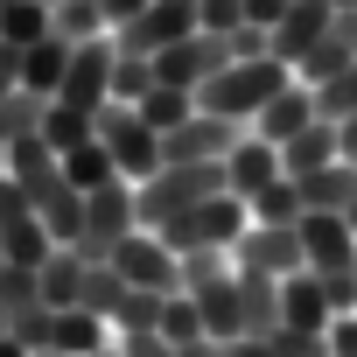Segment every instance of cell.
Wrapping results in <instances>:
<instances>
[{
    "label": "cell",
    "instance_id": "1",
    "mask_svg": "<svg viewBox=\"0 0 357 357\" xmlns=\"http://www.w3.org/2000/svg\"><path fill=\"white\" fill-rule=\"evenodd\" d=\"M294 70L280 63V56H252V63H225L204 91H197V105L204 112H218V119H231V126H252L259 119V105L287 84Z\"/></svg>",
    "mask_w": 357,
    "mask_h": 357
},
{
    "label": "cell",
    "instance_id": "2",
    "mask_svg": "<svg viewBox=\"0 0 357 357\" xmlns=\"http://www.w3.org/2000/svg\"><path fill=\"white\" fill-rule=\"evenodd\" d=\"M105 266H112L133 294H154V301H161V294H183V252H175L154 225H133V231L105 252Z\"/></svg>",
    "mask_w": 357,
    "mask_h": 357
},
{
    "label": "cell",
    "instance_id": "3",
    "mask_svg": "<svg viewBox=\"0 0 357 357\" xmlns=\"http://www.w3.org/2000/svg\"><path fill=\"white\" fill-rule=\"evenodd\" d=\"M245 225H252V211H245V197H231V190H218V197H204V204H190L183 218H168V225H161V238H168L175 252H231V245L245 238Z\"/></svg>",
    "mask_w": 357,
    "mask_h": 357
},
{
    "label": "cell",
    "instance_id": "4",
    "mask_svg": "<svg viewBox=\"0 0 357 357\" xmlns=\"http://www.w3.org/2000/svg\"><path fill=\"white\" fill-rule=\"evenodd\" d=\"M225 190V161H168L161 175H147L140 183V225H168V218H183L190 204L218 197Z\"/></svg>",
    "mask_w": 357,
    "mask_h": 357
},
{
    "label": "cell",
    "instance_id": "5",
    "mask_svg": "<svg viewBox=\"0 0 357 357\" xmlns=\"http://www.w3.org/2000/svg\"><path fill=\"white\" fill-rule=\"evenodd\" d=\"M98 140H105V154L119 161V183H147V175H161L168 168V154H161V133L133 112V105H105L98 112Z\"/></svg>",
    "mask_w": 357,
    "mask_h": 357
},
{
    "label": "cell",
    "instance_id": "6",
    "mask_svg": "<svg viewBox=\"0 0 357 357\" xmlns=\"http://www.w3.org/2000/svg\"><path fill=\"white\" fill-rule=\"evenodd\" d=\"M133 225H140V190H133V183H112V190L84 197V238H77L70 252H84V259L105 266V252H112Z\"/></svg>",
    "mask_w": 357,
    "mask_h": 357
},
{
    "label": "cell",
    "instance_id": "7",
    "mask_svg": "<svg viewBox=\"0 0 357 357\" xmlns=\"http://www.w3.org/2000/svg\"><path fill=\"white\" fill-rule=\"evenodd\" d=\"M231 266L238 273H266V280H287V273H308L301 259V225H245V238L231 245Z\"/></svg>",
    "mask_w": 357,
    "mask_h": 357
},
{
    "label": "cell",
    "instance_id": "8",
    "mask_svg": "<svg viewBox=\"0 0 357 357\" xmlns=\"http://www.w3.org/2000/svg\"><path fill=\"white\" fill-rule=\"evenodd\" d=\"M231 63V43L225 36H183L154 56V84H175V91H204L218 70Z\"/></svg>",
    "mask_w": 357,
    "mask_h": 357
},
{
    "label": "cell",
    "instance_id": "9",
    "mask_svg": "<svg viewBox=\"0 0 357 357\" xmlns=\"http://www.w3.org/2000/svg\"><path fill=\"white\" fill-rule=\"evenodd\" d=\"M301 259L308 273H350L357 266V231L343 211H301Z\"/></svg>",
    "mask_w": 357,
    "mask_h": 357
},
{
    "label": "cell",
    "instance_id": "10",
    "mask_svg": "<svg viewBox=\"0 0 357 357\" xmlns=\"http://www.w3.org/2000/svg\"><path fill=\"white\" fill-rule=\"evenodd\" d=\"M56 98L77 105V112H105V105H112V36L70 50V70H63V91H56Z\"/></svg>",
    "mask_w": 357,
    "mask_h": 357
},
{
    "label": "cell",
    "instance_id": "11",
    "mask_svg": "<svg viewBox=\"0 0 357 357\" xmlns=\"http://www.w3.org/2000/svg\"><path fill=\"white\" fill-rule=\"evenodd\" d=\"M322 119V105H315V84H301V77H287L266 105H259V119L245 126V133H259V140H273V147H287L294 133H308Z\"/></svg>",
    "mask_w": 357,
    "mask_h": 357
},
{
    "label": "cell",
    "instance_id": "12",
    "mask_svg": "<svg viewBox=\"0 0 357 357\" xmlns=\"http://www.w3.org/2000/svg\"><path fill=\"white\" fill-rule=\"evenodd\" d=\"M8 183H15L36 211H43V204H56V197L70 190V183H63V154H56V147H43V140H15V147H8Z\"/></svg>",
    "mask_w": 357,
    "mask_h": 357
},
{
    "label": "cell",
    "instance_id": "13",
    "mask_svg": "<svg viewBox=\"0 0 357 357\" xmlns=\"http://www.w3.org/2000/svg\"><path fill=\"white\" fill-rule=\"evenodd\" d=\"M238 133H245V126H231V119H218V112L197 105L175 133H161V154H168V161H225V154L238 147Z\"/></svg>",
    "mask_w": 357,
    "mask_h": 357
},
{
    "label": "cell",
    "instance_id": "14",
    "mask_svg": "<svg viewBox=\"0 0 357 357\" xmlns=\"http://www.w3.org/2000/svg\"><path fill=\"white\" fill-rule=\"evenodd\" d=\"M280 175H287V168H280V147H273V140H259V133H238V147L225 154V190H231V197H245V204H252L259 190H273Z\"/></svg>",
    "mask_w": 357,
    "mask_h": 357
},
{
    "label": "cell",
    "instance_id": "15",
    "mask_svg": "<svg viewBox=\"0 0 357 357\" xmlns=\"http://www.w3.org/2000/svg\"><path fill=\"white\" fill-rule=\"evenodd\" d=\"M329 22H336L329 0H294V8L280 15V29H273V56H280L287 70H301V56L329 36Z\"/></svg>",
    "mask_w": 357,
    "mask_h": 357
},
{
    "label": "cell",
    "instance_id": "16",
    "mask_svg": "<svg viewBox=\"0 0 357 357\" xmlns=\"http://www.w3.org/2000/svg\"><path fill=\"white\" fill-rule=\"evenodd\" d=\"M105 343H119V329L98 315V308H56V329H50V350H63V357H91V350H105Z\"/></svg>",
    "mask_w": 357,
    "mask_h": 357
},
{
    "label": "cell",
    "instance_id": "17",
    "mask_svg": "<svg viewBox=\"0 0 357 357\" xmlns=\"http://www.w3.org/2000/svg\"><path fill=\"white\" fill-rule=\"evenodd\" d=\"M329 322H336V308H329L322 280L315 273H287L280 280V329H329Z\"/></svg>",
    "mask_w": 357,
    "mask_h": 357
},
{
    "label": "cell",
    "instance_id": "18",
    "mask_svg": "<svg viewBox=\"0 0 357 357\" xmlns=\"http://www.w3.org/2000/svg\"><path fill=\"white\" fill-rule=\"evenodd\" d=\"M329 161H343V133H336L329 119H315L308 133H294V140L280 147V168L294 175V183H301V175H315V168H329Z\"/></svg>",
    "mask_w": 357,
    "mask_h": 357
},
{
    "label": "cell",
    "instance_id": "19",
    "mask_svg": "<svg viewBox=\"0 0 357 357\" xmlns=\"http://www.w3.org/2000/svg\"><path fill=\"white\" fill-rule=\"evenodd\" d=\"M63 70H70V43H63V36H43V43L22 50V91L56 98V91H63Z\"/></svg>",
    "mask_w": 357,
    "mask_h": 357
},
{
    "label": "cell",
    "instance_id": "20",
    "mask_svg": "<svg viewBox=\"0 0 357 357\" xmlns=\"http://www.w3.org/2000/svg\"><path fill=\"white\" fill-rule=\"evenodd\" d=\"M84 273H91V259H84V252H70V245H56V252L36 266L43 301H50V308H77V301H84Z\"/></svg>",
    "mask_w": 357,
    "mask_h": 357
},
{
    "label": "cell",
    "instance_id": "21",
    "mask_svg": "<svg viewBox=\"0 0 357 357\" xmlns=\"http://www.w3.org/2000/svg\"><path fill=\"white\" fill-rule=\"evenodd\" d=\"M238 322H245V336H280V280L238 273Z\"/></svg>",
    "mask_w": 357,
    "mask_h": 357
},
{
    "label": "cell",
    "instance_id": "22",
    "mask_svg": "<svg viewBox=\"0 0 357 357\" xmlns=\"http://www.w3.org/2000/svg\"><path fill=\"white\" fill-rule=\"evenodd\" d=\"M63 183H70L77 197H98V190H112V183H119V161L105 154V140H98V133H91L84 147H70V154H63Z\"/></svg>",
    "mask_w": 357,
    "mask_h": 357
},
{
    "label": "cell",
    "instance_id": "23",
    "mask_svg": "<svg viewBox=\"0 0 357 357\" xmlns=\"http://www.w3.org/2000/svg\"><path fill=\"white\" fill-rule=\"evenodd\" d=\"M301 211H350L357 204V168L350 161H329V168H315V175H301Z\"/></svg>",
    "mask_w": 357,
    "mask_h": 357
},
{
    "label": "cell",
    "instance_id": "24",
    "mask_svg": "<svg viewBox=\"0 0 357 357\" xmlns=\"http://www.w3.org/2000/svg\"><path fill=\"white\" fill-rule=\"evenodd\" d=\"M43 36H56V8H50V0H8V8H0V43L29 50Z\"/></svg>",
    "mask_w": 357,
    "mask_h": 357
},
{
    "label": "cell",
    "instance_id": "25",
    "mask_svg": "<svg viewBox=\"0 0 357 357\" xmlns=\"http://www.w3.org/2000/svg\"><path fill=\"white\" fill-rule=\"evenodd\" d=\"M98 133V112H77V105H63V98H50V112H43V147H56V154H70V147H84Z\"/></svg>",
    "mask_w": 357,
    "mask_h": 357
},
{
    "label": "cell",
    "instance_id": "26",
    "mask_svg": "<svg viewBox=\"0 0 357 357\" xmlns=\"http://www.w3.org/2000/svg\"><path fill=\"white\" fill-rule=\"evenodd\" d=\"M154 329H161L175 350H197V343H211V329H204V308H197L190 294H168V301L154 308Z\"/></svg>",
    "mask_w": 357,
    "mask_h": 357
},
{
    "label": "cell",
    "instance_id": "27",
    "mask_svg": "<svg viewBox=\"0 0 357 357\" xmlns=\"http://www.w3.org/2000/svg\"><path fill=\"white\" fill-rule=\"evenodd\" d=\"M56 36L77 50V43H105L112 29H105V8H98V0H56Z\"/></svg>",
    "mask_w": 357,
    "mask_h": 357
},
{
    "label": "cell",
    "instance_id": "28",
    "mask_svg": "<svg viewBox=\"0 0 357 357\" xmlns=\"http://www.w3.org/2000/svg\"><path fill=\"white\" fill-rule=\"evenodd\" d=\"M133 112H140V119H147L154 133H175V126H183V119L197 112V91H175V84H154V91H147V98H140Z\"/></svg>",
    "mask_w": 357,
    "mask_h": 357
},
{
    "label": "cell",
    "instance_id": "29",
    "mask_svg": "<svg viewBox=\"0 0 357 357\" xmlns=\"http://www.w3.org/2000/svg\"><path fill=\"white\" fill-rule=\"evenodd\" d=\"M147 91H154V56L112 50V105H140Z\"/></svg>",
    "mask_w": 357,
    "mask_h": 357
},
{
    "label": "cell",
    "instance_id": "30",
    "mask_svg": "<svg viewBox=\"0 0 357 357\" xmlns=\"http://www.w3.org/2000/svg\"><path fill=\"white\" fill-rule=\"evenodd\" d=\"M245 211H252L259 225H301V190H294V175H280L273 190H259Z\"/></svg>",
    "mask_w": 357,
    "mask_h": 357
},
{
    "label": "cell",
    "instance_id": "31",
    "mask_svg": "<svg viewBox=\"0 0 357 357\" xmlns=\"http://www.w3.org/2000/svg\"><path fill=\"white\" fill-rule=\"evenodd\" d=\"M43 112H50V98L15 91L8 105H0V133H8V140H36V133H43Z\"/></svg>",
    "mask_w": 357,
    "mask_h": 357
},
{
    "label": "cell",
    "instance_id": "32",
    "mask_svg": "<svg viewBox=\"0 0 357 357\" xmlns=\"http://www.w3.org/2000/svg\"><path fill=\"white\" fill-rule=\"evenodd\" d=\"M43 225H50V238H56V245H77V238H84V197H77V190H63L56 204H43Z\"/></svg>",
    "mask_w": 357,
    "mask_h": 357
},
{
    "label": "cell",
    "instance_id": "33",
    "mask_svg": "<svg viewBox=\"0 0 357 357\" xmlns=\"http://www.w3.org/2000/svg\"><path fill=\"white\" fill-rule=\"evenodd\" d=\"M315 105H322V119H350L357 112V63H343L336 77H322L315 84Z\"/></svg>",
    "mask_w": 357,
    "mask_h": 357
},
{
    "label": "cell",
    "instance_id": "34",
    "mask_svg": "<svg viewBox=\"0 0 357 357\" xmlns=\"http://www.w3.org/2000/svg\"><path fill=\"white\" fill-rule=\"evenodd\" d=\"M197 29H204V36H231V29H245V0H197Z\"/></svg>",
    "mask_w": 357,
    "mask_h": 357
},
{
    "label": "cell",
    "instance_id": "35",
    "mask_svg": "<svg viewBox=\"0 0 357 357\" xmlns=\"http://www.w3.org/2000/svg\"><path fill=\"white\" fill-rule=\"evenodd\" d=\"M273 350L280 357H329V329H280Z\"/></svg>",
    "mask_w": 357,
    "mask_h": 357
},
{
    "label": "cell",
    "instance_id": "36",
    "mask_svg": "<svg viewBox=\"0 0 357 357\" xmlns=\"http://www.w3.org/2000/svg\"><path fill=\"white\" fill-rule=\"evenodd\" d=\"M119 350H126V357H183L161 329H133V336H119Z\"/></svg>",
    "mask_w": 357,
    "mask_h": 357
},
{
    "label": "cell",
    "instance_id": "37",
    "mask_svg": "<svg viewBox=\"0 0 357 357\" xmlns=\"http://www.w3.org/2000/svg\"><path fill=\"white\" fill-rule=\"evenodd\" d=\"M329 357H357V308L329 322Z\"/></svg>",
    "mask_w": 357,
    "mask_h": 357
},
{
    "label": "cell",
    "instance_id": "38",
    "mask_svg": "<svg viewBox=\"0 0 357 357\" xmlns=\"http://www.w3.org/2000/svg\"><path fill=\"white\" fill-rule=\"evenodd\" d=\"M15 91H22V50H15V43H0V105H8Z\"/></svg>",
    "mask_w": 357,
    "mask_h": 357
},
{
    "label": "cell",
    "instance_id": "39",
    "mask_svg": "<svg viewBox=\"0 0 357 357\" xmlns=\"http://www.w3.org/2000/svg\"><path fill=\"white\" fill-rule=\"evenodd\" d=\"M287 8H294V0H245V22H252V29H266V36H273V29H280V15H287Z\"/></svg>",
    "mask_w": 357,
    "mask_h": 357
},
{
    "label": "cell",
    "instance_id": "40",
    "mask_svg": "<svg viewBox=\"0 0 357 357\" xmlns=\"http://www.w3.org/2000/svg\"><path fill=\"white\" fill-rule=\"evenodd\" d=\"M218 357H280V350H273V336H231Z\"/></svg>",
    "mask_w": 357,
    "mask_h": 357
},
{
    "label": "cell",
    "instance_id": "41",
    "mask_svg": "<svg viewBox=\"0 0 357 357\" xmlns=\"http://www.w3.org/2000/svg\"><path fill=\"white\" fill-rule=\"evenodd\" d=\"M98 8H105V29H126V22H140L147 0H98Z\"/></svg>",
    "mask_w": 357,
    "mask_h": 357
},
{
    "label": "cell",
    "instance_id": "42",
    "mask_svg": "<svg viewBox=\"0 0 357 357\" xmlns=\"http://www.w3.org/2000/svg\"><path fill=\"white\" fill-rule=\"evenodd\" d=\"M329 126L343 133V161H357V112H350V119H329Z\"/></svg>",
    "mask_w": 357,
    "mask_h": 357
},
{
    "label": "cell",
    "instance_id": "43",
    "mask_svg": "<svg viewBox=\"0 0 357 357\" xmlns=\"http://www.w3.org/2000/svg\"><path fill=\"white\" fill-rule=\"evenodd\" d=\"M0 357H29V343H15V336H0Z\"/></svg>",
    "mask_w": 357,
    "mask_h": 357
},
{
    "label": "cell",
    "instance_id": "44",
    "mask_svg": "<svg viewBox=\"0 0 357 357\" xmlns=\"http://www.w3.org/2000/svg\"><path fill=\"white\" fill-rule=\"evenodd\" d=\"M8 147H15V140H8V133H0V175H8Z\"/></svg>",
    "mask_w": 357,
    "mask_h": 357
},
{
    "label": "cell",
    "instance_id": "45",
    "mask_svg": "<svg viewBox=\"0 0 357 357\" xmlns=\"http://www.w3.org/2000/svg\"><path fill=\"white\" fill-rule=\"evenodd\" d=\"M91 357H126V350H119V343H105V350H91Z\"/></svg>",
    "mask_w": 357,
    "mask_h": 357
},
{
    "label": "cell",
    "instance_id": "46",
    "mask_svg": "<svg viewBox=\"0 0 357 357\" xmlns=\"http://www.w3.org/2000/svg\"><path fill=\"white\" fill-rule=\"evenodd\" d=\"M29 357H63V350H29Z\"/></svg>",
    "mask_w": 357,
    "mask_h": 357
},
{
    "label": "cell",
    "instance_id": "47",
    "mask_svg": "<svg viewBox=\"0 0 357 357\" xmlns=\"http://www.w3.org/2000/svg\"><path fill=\"white\" fill-rule=\"evenodd\" d=\"M343 218H350V231H357V204H350V211H343Z\"/></svg>",
    "mask_w": 357,
    "mask_h": 357
},
{
    "label": "cell",
    "instance_id": "48",
    "mask_svg": "<svg viewBox=\"0 0 357 357\" xmlns=\"http://www.w3.org/2000/svg\"><path fill=\"white\" fill-rule=\"evenodd\" d=\"M0 336H8V308H0Z\"/></svg>",
    "mask_w": 357,
    "mask_h": 357
},
{
    "label": "cell",
    "instance_id": "49",
    "mask_svg": "<svg viewBox=\"0 0 357 357\" xmlns=\"http://www.w3.org/2000/svg\"><path fill=\"white\" fill-rule=\"evenodd\" d=\"M329 8H357V0H329Z\"/></svg>",
    "mask_w": 357,
    "mask_h": 357
},
{
    "label": "cell",
    "instance_id": "50",
    "mask_svg": "<svg viewBox=\"0 0 357 357\" xmlns=\"http://www.w3.org/2000/svg\"><path fill=\"white\" fill-rule=\"evenodd\" d=\"M0 273H8V252H0Z\"/></svg>",
    "mask_w": 357,
    "mask_h": 357
},
{
    "label": "cell",
    "instance_id": "51",
    "mask_svg": "<svg viewBox=\"0 0 357 357\" xmlns=\"http://www.w3.org/2000/svg\"><path fill=\"white\" fill-rule=\"evenodd\" d=\"M0 8H8V0H0Z\"/></svg>",
    "mask_w": 357,
    "mask_h": 357
},
{
    "label": "cell",
    "instance_id": "52",
    "mask_svg": "<svg viewBox=\"0 0 357 357\" xmlns=\"http://www.w3.org/2000/svg\"><path fill=\"white\" fill-rule=\"evenodd\" d=\"M50 8H56V0H50Z\"/></svg>",
    "mask_w": 357,
    "mask_h": 357
},
{
    "label": "cell",
    "instance_id": "53",
    "mask_svg": "<svg viewBox=\"0 0 357 357\" xmlns=\"http://www.w3.org/2000/svg\"><path fill=\"white\" fill-rule=\"evenodd\" d=\"M350 168H357V161H350Z\"/></svg>",
    "mask_w": 357,
    "mask_h": 357
}]
</instances>
